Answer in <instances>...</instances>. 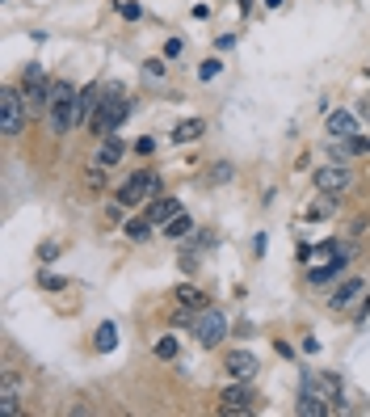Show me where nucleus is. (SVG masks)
<instances>
[{
    "label": "nucleus",
    "instance_id": "obj_5",
    "mask_svg": "<svg viewBox=\"0 0 370 417\" xmlns=\"http://www.w3.org/2000/svg\"><path fill=\"white\" fill-rule=\"evenodd\" d=\"M253 388H249V380H232L227 388H223V397H219V413H253Z\"/></svg>",
    "mask_w": 370,
    "mask_h": 417
},
{
    "label": "nucleus",
    "instance_id": "obj_32",
    "mask_svg": "<svg viewBox=\"0 0 370 417\" xmlns=\"http://www.w3.org/2000/svg\"><path fill=\"white\" fill-rule=\"evenodd\" d=\"M358 110H362V118H366V122H370V101H362V105H358Z\"/></svg>",
    "mask_w": 370,
    "mask_h": 417
},
{
    "label": "nucleus",
    "instance_id": "obj_1",
    "mask_svg": "<svg viewBox=\"0 0 370 417\" xmlns=\"http://www.w3.org/2000/svg\"><path fill=\"white\" fill-rule=\"evenodd\" d=\"M135 110V97H126L122 89H105V97H101V105L88 114V131L97 135V139H105V135H114L118 127H122V118Z\"/></svg>",
    "mask_w": 370,
    "mask_h": 417
},
{
    "label": "nucleus",
    "instance_id": "obj_3",
    "mask_svg": "<svg viewBox=\"0 0 370 417\" xmlns=\"http://www.w3.org/2000/svg\"><path fill=\"white\" fill-rule=\"evenodd\" d=\"M223 338H227V316H223L219 308H202V312H194V342H198L202 350H215Z\"/></svg>",
    "mask_w": 370,
    "mask_h": 417
},
{
    "label": "nucleus",
    "instance_id": "obj_19",
    "mask_svg": "<svg viewBox=\"0 0 370 417\" xmlns=\"http://www.w3.org/2000/svg\"><path fill=\"white\" fill-rule=\"evenodd\" d=\"M202 131H206V122H202V118H185V122H177L173 139H177V143H194V139H202Z\"/></svg>",
    "mask_w": 370,
    "mask_h": 417
},
{
    "label": "nucleus",
    "instance_id": "obj_14",
    "mask_svg": "<svg viewBox=\"0 0 370 417\" xmlns=\"http://www.w3.org/2000/svg\"><path fill=\"white\" fill-rule=\"evenodd\" d=\"M122 152H126V148H122V139H118V135H105V139L97 143V160H93V165L110 169V165H118V160H122Z\"/></svg>",
    "mask_w": 370,
    "mask_h": 417
},
{
    "label": "nucleus",
    "instance_id": "obj_6",
    "mask_svg": "<svg viewBox=\"0 0 370 417\" xmlns=\"http://www.w3.org/2000/svg\"><path fill=\"white\" fill-rule=\"evenodd\" d=\"M312 181H316L320 194H345V190L354 186V177H350V169H345L341 160H337V165H320Z\"/></svg>",
    "mask_w": 370,
    "mask_h": 417
},
{
    "label": "nucleus",
    "instance_id": "obj_13",
    "mask_svg": "<svg viewBox=\"0 0 370 417\" xmlns=\"http://www.w3.org/2000/svg\"><path fill=\"white\" fill-rule=\"evenodd\" d=\"M354 131H358L354 114H345V110H333L329 114V139H354Z\"/></svg>",
    "mask_w": 370,
    "mask_h": 417
},
{
    "label": "nucleus",
    "instance_id": "obj_28",
    "mask_svg": "<svg viewBox=\"0 0 370 417\" xmlns=\"http://www.w3.org/2000/svg\"><path fill=\"white\" fill-rule=\"evenodd\" d=\"M42 287H46V291H63V278H59V274H42Z\"/></svg>",
    "mask_w": 370,
    "mask_h": 417
},
{
    "label": "nucleus",
    "instance_id": "obj_2",
    "mask_svg": "<svg viewBox=\"0 0 370 417\" xmlns=\"http://www.w3.org/2000/svg\"><path fill=\"white\" fill-rule=\"evenodd\" d=\"M160 190H164L160 173H156V169H139V173H131V177L118 186V207H143V203H152Z\"/></svg>",
    "mask_w": 370,
    "mask_h": 417
},
{
    "label": "nucleus",
    "instance_id": "obj_20",
    "mask_svg": "<svg viewBox=\"0 0 370 417\" xmlns=\"http://www.w3.org/2000/svg\"><path fill=\"white\" fill-rule=\"evenodd\" d=\"M337 207H341V194H324L320 203H312V207H308V215H303V219H329Z\"/></svg>",
    "mask_w": 370,
    "mask_h": 417
},
{
    "label": "nucleus",
    "instance_id": "obj_16",
    "mask_svg": "<svg viewBox=\"0 0 370 417\" xmlns=\"http://www.w3.org/2000/svg\"><path fill=\"white\" fill-rule=\"evenodd\" d=\"M173 295H177V304H181V308H190V312H202V308H211V304H206V295H202L194 283H181Z\"/></svg>",
    "mask_w": 370,
    "mask_h": 417
},
{
    "label": "nucleus",
    "instance_id": "obj_22",
    "mask_svg": "<svg viewBox=\"0 0 370 417\" xmlns=\"http://www.w3.org/2000/svg\"><path fill=\"white\" fill-rule=\"evenodd\" d=\"M114 346H118V329L114 325H101L97 329V354H110Z\"/></svg>",
    "mask_w": 370,
    "mask_h": 417
},
{
    "label": "nucleus",
    "instance_id": "obj_18",
    "mask_svg": "<svg viewBox=\"0 0 370 417\" xmlns=\"http://www.w3.org/2000/svg\"><path fill=\"white\" fill-rule=\"evenodd\" d=\"M152 232H156V224H152L147 215H139V219H126V224H122V236H126V240H135V245H143Z\"/></svg>",
    "mask_w": 370,
    "mask_h": 417
},
{
    "label": "nucleus",
    "instance_id": "obj_15",
    "mask_svg": "<svg viewBox=\"0 0 370 417\" xmlns=\"http://www.w3.org/2000/svg\"><path fill=\"white\" fill-rule=\"evenodd\" d=\"M101 97H105V89H101V84H88V89H80V97H76V114H80V122H88V114L101 105Z\"/></svg>",
    "mask_w": 370,
    "mask_h": 417
},
{
    "label": "nucleus",
    "instance_id": "obj_11",
    "mask_svg": "<svg viewBox=\"0 0 370 417\" xmlns=\"http://www.w3.org/2000/svg\"><path fill=\"white\" fill-rule=\"evenodd\" d=\"M173 215H181V198H169V194L160 198V194H156V198L147 203V219H152L156 228H164V224H169Z\"/></svg>",
    "mask_w": 370,
    "mask_h": 417
},
{
    "label": "nucleus",
    "instance_id": "obj_29",
    "mask_svg": "<svg viewBox=\"0 0 370 417\" xmlns=\"http://www.w3.org/2000/svg\"><path fill=\"white\" fill-rule=\"evenodd\" d=\"M118 13H122V17H139V4H135V0H122Z\"/></svg>",
    "mask_w": 370,
    "mask_h": 417
},
{
    "label": "nucleus",
    "instance_id": "obj_25",
    "mask_svg": "<svg viewBox=\"0 0 370 417\" xmlns=\"http://www.w3.org/2000/svg\"><path fill=\"white\" fill-rule=\"evenodd\" d=\"M211 181H215V186L232 181V165H215V169H211Z\"/></svg>",
    "mask_w": 370,
    "mask_h": 417
},
{
    "label": "nucleus",
    "instance_id": "obj_9",
    "mask_svg": "<svg viewBox=\"0 0 370 417\" xmlns=\"http://www.w3.org/2000/svg\"><path fill=\"white\" fill-rule=\"evenodd\" d=\"M362 291H366V283H362V278H341V287L329 295V308H333V312H345Z\"/></svg>",
    "mask_w": 370,
    "mask_h": 417
},
{
    "label": "nucleus",
    "instance_id": "obj_10",
    "mask_svg": "<svg viewBox=\"0 0 370 417\" xmlns=\"http://www.w3.org/2000/svg\"><path fill=\"white\" fill-rule=\"evenodd\" d=\"M223 371H227V380H253L257 376V359L249 350H232L227 363H223Z\"/></svg>",
    "mask_w": 370,
    "mask_h": 417
},
{
    "label": "nucleus",
    "instance_id": "obj_7",
    "mask_svg": "<svg viewBox=\"0 0 370 417\" xmlns=\"http://www.w3.org/2000/svg\"><path fill=\"white\" fill-rule=\"evenodd\" d=\"M295 413H303V417H329V413H333V405H329V397H324L320 388L303 384V388H299V401H295Z\"/></svg>",
    "mask_w": 370,
    "mask_h": 417
},
{
    "label": "nucleus",
    "instance_id": "obj_12",
    "mask_svg": "<svg viewBox=\"0 0 370 417\" xmlns=\"http://www.w3.org/2000/svg\"><path fill=\"white\" fill-rule=\"evenodd\" d=\"M341 278H345V257H341V253H333V262H329V266H320V270H312V274H308V283H312V287L341 283Z\"/></svg>",
    "mask_w": 370,
    "mask_h": 417
},
{
    "label": "nucleus",
    "instance_id": "obj_17",
    "mask_svg": "<svg viewBox=\"0 0 370 417\" xmlns=\"http://www.w3.org/2000/svg\"><path fill=\"white\" fill-rule=\"evenodd\" d=\"M0 409L13 417V413H21V397H17V380L4 371V380H0Z\"/></svg>",
    "mask_w": 370,
    "mask_h": 417
},
{
    "label": "nucleus",
    "instance_id": "obj_27",
    "mask_svg": "<svg viewBox=\"0 0 370 417\" xmlns=\"http://www.w3.org/2000/svg\"><path fill=\"white\" fill-rule=\"evenodd\" d=\"M38 253H42V262H55V257H59V245H55V240H46Z\"/></svg>",
    "mask_w": 370,
    "mask_h": 417
},
{
    "label": "nucleus",
    "instance_id": "obj_26",
    "mask_svg": "<svg viewBox=\"0 0 370 417\" xmlns=\"http://www.w3.org/2000/svg\"><path fill=\"white\" fill-rule=\"evenodd\" d=\"M198 76H202V80H211V76H219V59H206V63H202V72H198Z\"/></svg>",
    "mask_w": 370,
    "mask_h": 417
},
{
    "label": "nucleus",
    "instance_id": "obj_21",
    "mask_svg": "<svg viewBox=\"0 0 370 417\" xmlns=\"http://www.w3.org/2000/svg\"><path fill=\"white\" fill-rule=\"evenodd\" d=\"M190 232H194V219H190L185 211H181V215H173V219L164 224V236H169V240H185Z\"/></svg>",
    "mask_w": 370,
    "mask_h": 417
},
{
    "label": "nucleus",
    "instance_id": "obj_23",
    "mask_svg": "<svg viewBox=\"0 0 370 417\" xmlns=\"http://www.w3.org/2000/svg\"><path fill=\"white\" fill-rule=\"evenodd\" d=\"M152 354H156V359H164V363H169V359H177V338H169V333H164V338H156Z\"/></svg>",
    "mask_w": 370,
    "mask_h": 417
},
{
    "label": "nucleus",
    "instance_id": "obj_30",
    "mask_svg": "<svg viewBox=\"0 0 370 417\" xmlns=\"http://www.w3.org/2000/svg\"><path fill=\"white\" fill-rule=\"evenodd\" d=\"M101 181H105V169H88V186L101 190Z\"/></svg>",
    "mask_w": 370,
    "mask_h": 417
},
{
    "label": "nucleus",
    "instance_id": "obj_8",
    "mask_svg": "<svg viewBox=\"0 0 370 417\" xmlns=\"http://www.w3.org/2000/svg\"><path fill=\"white\" fill-rule=\"evenodd\" d=\"M46 118H51V131H55V135H63V131H72V127L80 122L76 101H55V105L46 110Z\"/></svg>",
    "mask_w": 370,
    "mask_h": 417
},
{
    "label": "nucleus",
    "instance_id": "obj_4",
    "mask_svg": "<svg viewBox=\"0 0 370 417\" xmlns=\"http://www.w3.org/2000/svg\"><path fill=\"white\" fill-rule=\"evenodd\" d=\"M25 110H29V101L17 93V89H4L0 93V131L13 139V135H21V127H25Z\"/></svg>",
    "mask_w": 370,
    "mask_h": 417
},
{
    "label": "nucleus",
    "instance_id": "obj_24",
    "mask_svg": "<svg viewBox=\"0 0 370 417\" xmlns=\"http://www.w3.org/2000/svg\"><path fill=\"white\" fill-rule=\"evenodd\" d=\"M46 76H42V63H29L25 72H21V89H34V84H42Z\"/></svg>",
    "mask_w": 370,
    "mask_h": 417
},
{
    "label": "nucleus",
    "instance_id": "obj_31",
    "mask_svg": "<svg viewBox=\"0 0 370 417\" xmlns=\"http://www.w3.org/2000/svg\"><path fill=\"white\" fill-rule=\"evenodd\" d=\"M354 321H358V325H366V321H370V295H366V304H362L358 312H354Z\"/></svg>",
    "mask_w": 370,
    "mask_h": 417
}]
</instances>
